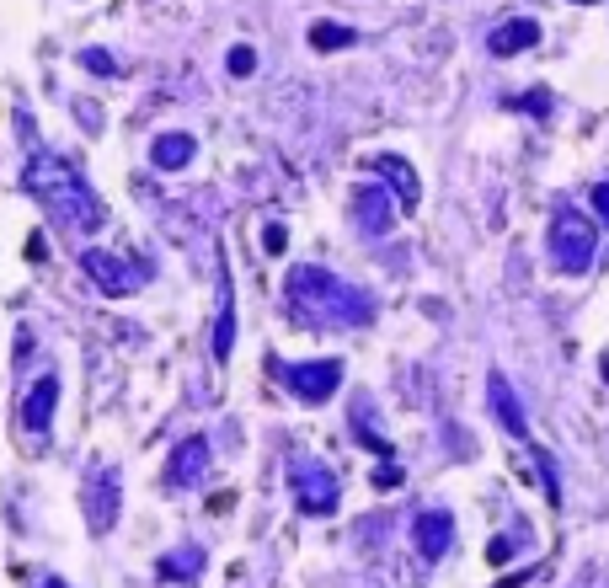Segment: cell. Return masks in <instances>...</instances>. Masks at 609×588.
I'll use <instances>...</instances> for the list:
<instances>
[{
	"label": "cell",
	"mask_w": 609,
	"mask_h": 588,
	"mask_svg": "<svg viewBox=\"0 0 609 588\" xmlns=\"http://www.w3.org/2000/svg\"><path fill=\"white\" fill-rule=\"evenodd\" d=\"M22 182H27V193H33L59 225L86 230V236L107 225V209H102L97 188H91V182L81 177V166L65 161V156H54V150H38V156H27Z\"/></svg>",
	"instance_id": "6da1fadb"
},
{
	"label": "cell",
	"mask_w": 609,
	"mask_h": 588,
	"mask_svg": "<svg viewBox=\"0 0 609 588\" xmlns=\"http://www.w3.org/2000/svg\"><path fill=\"white\" fill-rule=\"evenodd\" d=\"M289 311L305 316L310 327H369L374 305L358 294L353 284H342L337 273L316 268V262H300V268H289Z\"/></svg>",
	"instance_id": "7a4b0ae2"
},
{
	"label": "cell",
	"mask_w": 609,
	"mask_h": 588,
	"mask_svg": "<svg viewBox=\"0 0 609 588\" xmlns=\"http://www.w3.org/2000/svg\"><path fill=\"white\" fill-rule=\"evenodd\" d=\"M593 252H599V230H593L577 209H561L551 220V262L561 273H588Z\"/></svg>",
	"instance_id": "3957f363"
},
{
	"label": "cell",
	"mask_w": 609,
	"mask_h": 588,
	"mask_svg": "<svg viewBox=\"0 0 609 588\" xmlns=\"http://www.w3.org/2000/svg\"><path fill=\"white\" fill-rule=\"evenodd\" d=\"M81 268H86V278L97 284L102 294H134L139 289V273L134 262H123V257H113V252H102V246H86L81 252Z\"/></svg>",
	"instance_id": "277c9868"
},
{
	"label": "cell",
	"mask_w": 609,
	"mask_h": 588,
	"mask_svg": "<svg viewBox=\"0 0 609 588\" xmlns=\"http://www.w3.org/2000/svg\"><path fill=\"white\" fill-rule=\"evenodd\" d=\"M294 492H300L305 514H332L337 508V476L321 466V460H294Z\"/></svg>",
	"instance_id": "5b68a950"
},
{
	"label": "cell",
	"mask_w": 609,
	"mask_h": 588,
	"mask_svg": "<svg viewBox=\"0 0 609 588\" xmlns=\"http://www.w3.org/2000/svg\"><path fill=\"white\" fill-rule=\"evenodd\" d=\"M278 375H284V385L300 401H326L342 385V364L337 359H316V364H284L278 369Z\"/></svg>",
	"instance_id": "8992f818"
},
{
	"label": "cell",
	"mask_w": 609,
	"mask_h": 588,
	"mask_svg": "<svg viewBox=\"0 0 609 588\" xmlns=\"http://www.w3.org/2000/svg\"><path fill=\"white\" fill-rule=\"evenodd\" d=\"M86 519L97 535H107L118 524V471L113 466L97 471V482H86Z\"/></svg>",
	"instance_id": "52a82bcc"
},
{
	"label": "cell",
	"mask_w": 609,
	"mask_h": 588,
	"mask_svg": "<svg viewBox=\"0 0 609 588\" xmlns=\"http://www.w3.org/2000/svg\"><path fill=\"white\" fill-rule=\"evenodd\" d=\"M203 471H209V439H203V433H193V439H187L182 450L171 455L166 482H171V487H193V482H203Z\"/></svg>",
	"instance_id": "ba28073f"
},
{
	"label": "cell",
	"mask_w": 609,
	"mask_h": 588,
	"mask_svg": "<svg viewBox=\"0 0 609 588\" xmlns=\"http://www.w3.org/2000/svg\"><path fill=\"white\" fill-rule=\"evenodd\" d=\"M487 396H492V412H497V423H503L508 433H519V439H524V433H529V417H524V401L513 396L508 375H497V369H492V375H487Z\"/></svg>",
	"instance_id": "9c48e42d"
},
{
	"label": "cell",
	"mask_w": 609,
	"mask_h": 588,
	"mask_svg": "<svg viewBox=\"0 0 609 588\" xmlns=\"http://www.w3.org/2000/svg\"><path fill=\"white\" fill-rule=\"evenodd\" d=\"M54 401H59V380H54V375H43L33 391H27V401H22V428H27V433H49V423H54Z\"/></svg>",
	"instance_id": "30bf717a"
},
{
	"label": "cell",
	"mask_w": 609,
	"mask_h": 588,
	"mask_svg": "<svg viewBox=\"0 0 609 588\" xmlns=\"http://www.w3.org/2000/svg\"><path fill=\"white\" fill-rule=\"evenodd\" d=\"M449 540H455V519H449L444 508H423V514H417V551L439 562L449 551Z\"/></svg>",
	"instance_id": "8fae6325"
},
{
	"label": "cell",
	"mask_w": 609,
	"mask_h": 588,
	"mask_svg": "<svg viewBox=\"0 0 609 588\" xmlns=\"http://www.w3.org/2000/svg\"><path fill=\"white\" fill-rule=\"evenodd\" d=\"M353 220L369 230V236H385L390 230V188H358L353 193Z\"/></svg>",
	"instance_id": "7c38bea8"
},
{
	"label": "cell",
	"mask_w": 609,
	"mask_h": 588,
	"mask_svg": "<svg viewBox=\"0 0 609 588\" xmlns=\"http://www.w3.org/2000/svg\"><path fill=\"white\" fill-rule=\"evenodd\" d=\"M487 43H492V54H503V59H508V54H524V49H535V43H540V22H535V17L503 22Z\"/></svg>",
	"instance_id": "4fadbf2b"
},
{
	"label": "cell",
	"mask_w": 609,
	"mask_h": 588,
	"mask_svg": "<svg viewBox=\"0 0 609 588\" xmlns=\"http://www.w3.org/2000/svg\"><path fill=\"white\" fill-rule=\"evenodd\" d=\"M236 348V300H230V278H225V257H220V327H214V359H230Z\"/></svg>",
	"instance_id": "5bb4252c"
},
{
	"label": "cell",
	"mask_w": 609,
	"mask_h": 588,
	"mask_svg": "<svg viewBox=\"0 0 609 588\" xmlns=\"http://www.w3.org/2000/svg\"><path fill=\"white\" fill-rule=\"evenodd\" d=\"M150 161L161 166V172H182V166L193 161V134H161L150 145Z\"/></svg>",
	"instance_id": "9a60e30c"
},
{
	"label": "cell",
	"mask_w": 609,
	"mask_h": 588,
	"mask_svg": "<svg viewBox=\"0 0 609 588\" xmlns=\"http://www.w3.org/2000/svg\"><path fill=\"white\" fill-rule=\"evenodd\" d=\"M198 572H203V551H198V546H182V551L161 556V578H166V583L193 588V583H198Z\"/></svg>",
	"instance_id": "2e32d148"
},
{
	"label": "cell",
	"mask_w": 609,
	"mask_h": 588,
	"mask_svg": "<svg viewBox=\"0 0 609 588\" xmlns=\"http://www.w3.org/2000/svg\"><path fill=\"white\" fill-rule=\"evenodd\" d=\"M374 166L385 172V182H396V193H401V209L412 214L417 209V177H412V166H406L401 156H374Z\"/></svg>",
	"instance_id": "e0dca14e"
},
{
	"label": "cell",
	"mask_w": 609,
	"mask_h": 588,
	"mask_svg": "<svg viewBox=\"0 0 609 588\" xmlns=\"http://www.w3.org/2000/svg\"><path fill=\"white\" fill-rule=\"evenodd\" d=\"M310 43H316V49H348L353 33H348V27H337V22H316V27H310Z\"/></svg>",
	"instance_id": "ac0fdd59"
},
{
	"label": "cell",
	"mask_w": 609,
	"mask_h": 588,
	"mask_svg": "<svg viewBox=\"0 0 609 588\" xmlns=\"http://www.w3.org/2000/svg\"><path fill=\"white\" fill-rule=\"evenodd\" d=\"M257 70V54L246 49V43H236V49H230V75H252Z\"/></svg>",
	"instance_id": "d6986e66"
},
{
	"label": "cell",
	"mask_w": 609,
	"mask_h": 588,
	"mask_svg": "<svg viewBox=\"0 0 609 588\" xmlns=\"http://www.w3.org/2000/svg\"><path fill=\"white\" fill-rule=\"evenodd\" d=\"M81 65H86V70H97V75H118V70H113V59H107L102 49H86V54H81Z\"/></svg>",
	"instance_id": "ffe728a7"
},
{
	"label": "cell",
	"mask_w": 609,
	"mask_h": 588,
	"mask_svg": "<svg viewBox=\"0 0 609 588\" xmlns=\"http://www.w3.org/2000/svg\"><path fill=\"white\" fill-rule=\"evenodd\" d=\"M262 246H268V252H273V257H278V252H284V246H289V241H284V225H268V236H262Z\"/></svg>",
	"instance_id": "44dd1931"
},
{
	"label": "cell",
	"mask_w": 609,
	"mask_h": 588,
	"mask_svg": "<svg viewBox=\"0 0 609 588\" xmlns=\"http://www.w3.org/2000/svg\"><path fill=\"white\" fill-rule=\"evenodd\" d=\"M593 209H599L604 225H609V182H599V188H593Z\"/></svg>",
	"instance_id": "7402d4cb"
},
{
	"label": "cell",
	"mask_w": 609,
	"mask_h": 588,
	"mask_svg": "<svg viewBox=\"0 0 609 588\" xmlns=\"http://www.w3.org/2000/svg\"><path fill=\"white\" fill-rule=\"evenodd\" d=\"M43 588H70V583H65V578H49V583H43Z\"/></svg>",
	"instance_id": "603a6c76"
}]
</instances>
